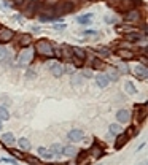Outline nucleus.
I'll return each instance as SVG.
<instances>
[{
	"label": "nucleus",
	"instance_id": "20e7f679",
	"mask_svg": "<svg viewBox=\"0 0 148 165\" xmlns=\"http://www.w3.org/2000/svg\"><path fill=\"white\" fill-rule=\"evenodd\" d=\"M42 7H43V3L38 2V0H27V3H25V7L22 8V11L25 13V16L32 18V16H38Z\"/></svg>",
	"mask_w": 148,
	"mask_h": 165
},
{
	"label": "nucleus",
	"instance_id": "c756f323",
	"mask_svg": "<svg viewBox=\"0 0 148 165\" xmlns=\"http://www.w3.org/2000/svg\"><path fill=\"white\" fill-rule=\"evenodd\" d=\"M124 89H126V92L131 94V95H136V94H137V87H136V84H134L132 81H126V82H124Z\"/></svg>",
	"mask_w": 148,
	"mask_h": 165
},
{
	"label": "nucleus",
	"instance_id": "6ab92c4d",
	"mask_svg": "<svg viewBox=\"0 0 148 165\" xmlns=\"http://www.w3.org/2000/svg\"><path fill=\"white\" fill-rule=\"evenodd\" d=\"M137 27H134V25H131V22H126V24H118L116 25V32L118 33H127V32H132V30H136Z\"/></svg>",
	"mask_w": 148,
	"mask_h": 165
},
{
	"label": "nucleus",
	"instance_id": "72a5a7b5",
	"mask_svg": "<svg viewBox=\"0 0 148 165\" xmlns=\"http://www.w3.org/2000/svg\"><path fill=\"white\" fill-rule=\"evenodd\" d=\"M0 119L2 121H8L10 119V111L7 106H0Z\"/></svg>",
	"mask_w": 148,
	"mask_h": 165
},
{
	"label": "nucleus",
	"instance_id": "f3484780",
	"mask_svg": "<svg viewBox=\"0 0 148 165\" xmlns=\"http://www.w3.org/2000/svg\"><path fill=\"white\" fill-rule=\"evenodd\" d=\"M91 64H89V68H91V70H104V68L107 67L105 65V62L102 60V59H99V57H92L91 60H89Z\"/></svg>",
	"mask_w": 148,
	"mask_h": 165
},
{
	"label": "nucleus",
	"instance_id": "58836bf2",
	"mask_svg": "<svg viewBox=\"0 0 148 165\" xmlns=\"http://www.w3.org/2000/svg\"><path fill=\"white\" fill-rule=\"evenodd\" d=\"M25 78H27V79H35L37 78V72L32 70V68H27V72H25Z\"/></svg>",
	"mask_w": 148,
	"mask_h": 165
},
{
	"label": "nucleus",
	"instance_id": "c03bdc74",
	"mask_svg": "<svg viewBox=\"0 0 148 165\" xmlns=\"http://www.w3.org/2000/svg\"><path fill=\"white\" fill-rule=\"evenodd\" d=\"M53 29H54V30H59V32H62V30L65 29V24H54V25H53Z\"/></svg>",
	"mask_w": 148,
	"mask_h": 165
},
{
	"label": "nucleus",
	"instance_id": "0eeeda50",
	"mask_svg": "<svg viewBox=\"0 0 148 165\" xmlns=\"http://www.w3.org/2000/svg\"><path fill=\"white\" fill-rule=\"evenodd\" d=\"M134 118H136V124H142L145 119H146V102L143 103H137L136 106H134Z\"/></svg>",
	"mask_w": 148,
	"mask_h": 165
},
{
	"label": "nucleus",
	"instance_id": "5701e85b",
	"mask_svg": "<svg viewBox=\"0 0 148 165\" xmlns=\"http://www.w3.org/2000/svg\"><path fill=\"white\" fill-rule=\"evenodd\" d=\"M37 153H38V156H40V157H43L45 160H51L53 157H54V156L51 154L49 148H45V146H40V148L37 149Z\"/></svg>",
	"mask_w": 148,
	"mask_h": 165
},
{
	"label": "nucleus",
	"instance_id": "de8ad7c7",
	"mask_svg": "<svg viewBox=\"0 0 148 165\" xmlns=\"http://www.w3.org/2000/svg\"><path fill=\"white\" fill-rule=\"evenodd\" d=\"M2 124H3V121H2V119H0V130H2Z\"/></svg>",
	"mask_w": 148,
	"mask_h": 165
},
{
	"label": "nucleus",
	"instance_id": "4c0bfd02",
	"mask_svg": "<svg viewBox=\"0 0 148 165\" xmlns=\"http://www.w3.org/2000/svg\"><path fill=\"white\" fill-rule=\"evenodd\" d=\"M94 70H91V68H83V72H81V78H86V79H89V78H92L94 76V73H92Z\"/></svg>",
	"mask_w": 148,
	"mask_h": 165
},
{
	"label": "nucleus",
	"instance_id": "7c9ffc66",
	"mask_svg": "<svg viewBox=\"0 0 148 165\" xmlns=\"http://www.w3.org/2000/svg\"><path fill=\"white\" fill-rule=\"evenodd\" d=\"M116 70H118V73H119V75H124V76L131 73V68H129V65H127V64H119V65L116 67Z\"/></svg>",
	"mask_w": 148,
	"mask_h": 165
},
{
	"label": "nucleus",
	"instance_id": "9d476101",
	"mask_svg": "<svg viewBox=\"0 0 148 165\" xmlns=\"http://www.w3.org/2000/svg\"><path fill=\"white\" fill-rule=\"evenodd\" d=\"M132 73H134V76H136L139 81H145L148 78V68L140 64V65H136L132 68Z\"/></svg>",
	"mask_w": 148,
	"mask_h": 165
},
{
	"label": "nucleus",
	"instance_id": "f8f14e48",
	"mask_svg": "<svg viewBox=\"0 0 148 165\" xmlns=\"http://www.w3.org/2000/svg\"><path fill=\"white\" fill-rule=\"evenodd\" d=\"M49 72H51V75L54 76V78H61L65 73V68H64V65L59 60V62H54V64L49 65Z\"/></svg>",
	"mask_w": 148,
	"mask_h": 165
},
{
	"label": "nucleus",
	"instance_id": "a878e982",
	"mask_svg": "<svg viewBox=\"0 0 148 165\" xmlns=\"http://www.w3.org/2000/svg\"><path fill=\"white\" fill-rule=\"evenodd\" d=\"M49 151H51V154L54 156V157H59L62 154V145L61 143H53L49 146Z\"/></svg>",
	"mask_w": 148,
	"mask_h": 165
},
{
	"label": "nucleus",
	"instance_id": "bb28decb",
	"mask_svg": "<svg viewBox=\"0 0 148 165\" xmlns=\"http://www.w3.org/2000/svg\"><path fill=\"white\" fill-rule=\"evenodd\" d=\"M18 146H19V149H22V151H29V149H30V141H29V138H25V136L19 138V140H18Z\"/></svg>",
	"mask_w": 148,
	"mask_h": 165
},
{
	"label": "nucleus",
	"instance_id": "e433bc0d",
	"mask_svg": "<svg viewBox=\"0 0 148 165\" xmlns=\"http://www.w3.org/2000/svg\"><path fill=\"white\" fill-rule=\"evenodd\" d=\"M24 160H25V162H29V163H38V162H40V159H38V157L29 156L27 153H25V154H24Z\"/></svg>",
	"mask_w": 148,
	"mask_h": 165
},
{
	"label": "nucleus",
	"instance_id": "6e6552de",
	"mask_svg": "<svg viewBox=\"0 0 148 165\" xmlns=\"http://www.w3.org/2000/svg\"><path fill=\"white\" fill-rule=\"evenodd\" d=\"M115 54L119 57V59H123L124 62H127V60H134V59H137V56H136V52H134L131 48H118V49H115Z\"/></svg>",
	"mask_w": 148,
	"mask_h": 165
},
{
	"label": "nucleus",
	"instance_id": "cd10ccee",
	"mask_svg": "<svg viewBox=\"0 0 148 165\" xmlns=\"http://www.w3.org/2000/svg\"><path fill=\"white\" fill-rule=\"evenodd\" d=\"M109 132H110V135H118L119 132H123V127H121L119 122H113V124H110Z\"/></svg>",
	"mask_w": 148,
	"mask_h": 165
},
{
	"label": "nucleus",
	"instance_id": "7ed1b4c3",
	"mask_svg": "<svg viewBox=\"0 0 148 165\" xmlns=\"http://www.w3.org/2000/svg\"><path fill=\"white\" fill-rule=\"evenodd\" d=\"M34 56H35V51L30 49V46L27 48H21V52L18 54V67H27L32 60H34Z\"/></svg>",
	"mask_w": 148,
	"mask_h": 165
},
{
	"label": "nucleus",
	"instance_id": "a19ab883",
	"mask_svg": "<svg viewBox=\"0 0 148 165\" xmlns=\"http://www.w3.org/2000/svg\"><path fill=\"white\" fill-rule=\"evenodd\" d=\"M0 162H5V163H18V160L15 159V157H3V159H0Z\"/></svg>",
	"mask_w": 148,
	"mask_h": 165
},
{
	"label": "nucleus",
	"instance_id": "37998d69",
	"mask_svg": "<svg viewBox=\"0 0 148 165\" xmlns=\"http://www.w3.org/2000/svg\"><path fill=\"white\" fill-rule=\"evenodd\" d=\"M83 35H85V37H97L99 32H96V30H85Z\"/></svg>",
	"mask_w": 148,
	"mask_h": 165
},
{
	"label": "nucleus",
	"instance_id": "1a4fd4ad",
	"mask_svg": "<svg viewBox=\"0 0 148 165\" xmlns=\"http://www.w3.org/2000/svg\"><path fill=\"white\" fill-rule=\"evenodd\" d=\"M15 30L13 29H8V27H0V43L5 45V43H10V41L15 38Z\"/></svg>",
	"mask_w": 148,
	"mask_h": 165
},
{
	"label": "nucleus",
	"instance_id": "c9c22d12",
	"mask_svg": "<svg viewBox=\"0 0 148 165\" xmlns=\"http://www.w3.org/2000/svg\"><path fill=\"white\" fill-rule=\"evenodd\" d=\"M70 60L73 62V65H75L76 68H81V67H85V60H83V59H80V57L72 56V57H70Z\"/></svg>",
	"mask_w": 148,
	"mask_h": 165
},
{
	"label": "nucleus",
	"instance_id": "473e14b6",
	"mask_svg": "<svg viewBox=\"0 0 148 165\" xmlns=\"http://www.w3.org/2000/svg\"><path fill=\"white\" fill-rule=\"evenodd\" d=\"M86 156H88V149H83V151H78V153L75 154V157H76V162L78 163H81L85 159H86Z\"/></svg>",
	"mask_w": 148,
	"mask_h": 165
},
{
	"label": "nucleus",
	"instance_id": "f704fd0d",
	"mask_svg": "<svg viewBox=\"0 0 148 165\" xmlns=\"http://www.w3.org/2000/svg\"><path fill=\"white\" fill-rule=\"evenodd\" d=\"M107 78H109V81H118V78H119V73H118V70H116V68H112V70H110V73L109 75H107Z\"/></svg>",
	"mask_w": 148,
	"mask_h": 165
},
{
	"label": "nucleus",
	"instance_id": "f257e3e1",
	"mask_svg": "<svg viewBox=\"0 0 148 165\" xmlns=\"http://www.w3.org/2000/svg\"><path fill=\"white\" fill-rule=\"evenodd\" d=\"M32 45H34L35 54H38L40 57H45V59H53L54 57V45H53L49 40L38 38V40L34 41Z\"/></svg>",
	"mask_w": 148,
	"mask_h": 165
},
{
	"label": "nucleus",
	"instance_id": "aec40b11",
	"mask_svg": "<svg viewBox=\"0 0 148 165\" xmlns=\"http://www.w3.org/2000/svg\"><path fill=\"white\" fill-rule=\"evenodd\" d=\"M76 22L80 25H91L92 24V13H86V15H81L76 18Z\"/></svg>",
	"mask_w": 148,
	"mask_h": 165
},
{
	"label": "nucleus",
	"instance_id": "79ce46f5",
	"mask_svg": "<svg viewBox=\"0 0 148 165\" xmlns=\"http://www.w3.org/2000/svg\"><path fill=\"white\" fill-rule=\"evenodd\" d=\"M104 21H105L107 24H115V22H116V19H115V16H112V15H107V16L104 18Z\"/></svg>",
	"mask_w": 148,
	"mask_h": 165
},
{
	"label": "nucleus",
	"instance_id": "2f4dec72",
	"mask_svg": "<svg viewBox=\"0 0 148 165\" xmlns=\"http://www.w3.org/2000/svg\"><path fill=\"white\" fill-rule=\"evenodd\" d=\"M25 3H27V0H11V7L16 8V10H22L25 7Z\"/></svg>",
	"mask_w": 148,
	"mask_h": 165
},
{
	"label": "nucleus",
	"instance_id": "b1692460",
	"mask_svg": "<svg viewBox=\"0 0 148 165\" xmlns=\"http://www.w3.org/2000/svg\"><path fill=\"white\" fill-rule=\"evenodd\" d=\"M0 140H2V143H3L5 146H13V143L16 141V140H15V135H13L11 132L3 133L2 136H0Z\"/></svg>",
	"mask_w": 148,
	"mask_h": 165
},
{
	"label": "nucleus",
	"instance_id": "412c9836",
	"mask_svg": "<svg viewBox=\"0 0 148 165\" xmlns=\"http://www.w3.org/2000/svg\"><path fill=\"white\" fill-rule=\"evenodd\" d=\"M78 153V148L73 146V145H67V146H62V154L67 156V157H75V154Z\"/></svg>",
	"mask_w": 148,
	"mask_h": 165
},
{
	"label": "nucleus",
	"instance_id": "4be33fe9",
	"mask_svg": "<svg viewBox=\"0 0 148 165\" xmlns=\"http://www.w3.org/2000/svg\"><path fill=\"white\" fill-rule=\"evenodd\" d=\"M72 56H75V57H80V59L86 60L88 54H86V51H85L81 46H72Z\"/></svg>",
	"mask_w": 148,
	"mask_h": 165
},
{
	"label": "nucleus",
	"instance_id": "a211bd4d",
	"mask_svg": "<svg viewBox=\"0 0 148 165\" xmlns=\"http://www.w3.org/2000/svg\"><path fill=\"white\" fill-rule=\"evenodd\" d=\"M96 52H97V56H100V57H110L112 56V48L107 46V45H97Z\"/></svg>",
	"mask_w": 148,
	"mask_h": 165
},
{
	"label": "nucleus",
	"instance_id": "393cba45",
	"mask_svg": "<svg viewBox=\"0 0 148 165\" xmlns=\"http://www.w3.org/2000/svg\"><path fill=\"white\" fill-rule=\"evenodd\" d=\"M61 51H62V60L72 57V46L70 45H67V43L61 45Z\"/></svg>",
	"mask_w": 148,
	"mask_h": 165
},
{
	"label": "nucleus",
	"instance_id": "ea45409f",
	"mask_svg": "<svg viewBox=\"0 0 148 165\" xmlns=\"http://www.w3.org/2000/svg\"><path fill=\"white\" fill-rule=\"evenodd\" d=\"M7 56H8V51H7L3 46H0V62H3Z\"/></svg>",
	"mask_w": 148,
	"mask_h": 165
},
{
	"label": "nucleus",
	"instance_id": "9b49d317",
	"mask_svg": "<svg viewBox=\"0 0 148 165\" xmlns=\"http://www.w3.org/2000/svg\"><path fill=\"white\" fill-rule=\"evenodd\" d=\"M131 140V135L127 133V130H124V132H119L118 135H116V141H115V149H121L127 141Z\"/></svg>",
	"mask_w": 148,
	"mask_h": 165
},
{
	"label": "nucleus",
	"instance_id": "a18cd8bd",
	"mask_svg": "<svg viewBox=\"0 0 148 165\" xmlns=\"http://www.w3.org/2000/svg\"><path fill=\"white\" fill-rule=\"evenodd\" d=\"M137 57H139V56H137ZM139 60H140V64H142V65H145V67L148 65V60H146V57H145V56H140V57H139Z\"/></svg>",
	"mask_w": 148,
	"mask_h": 165
},
{
	"label": "nucleus",
	"instance_id": "49530a36",
	"mask_svg": "<svg viewBox=\"0 0 148 165\" xmlns=\"http://www.w3.org/2000/svg\"><path fill=\"white\" fill-rule=\"evenodd\" d=\"M32 32L38 33V32H40V27H34V25H32Z\"/></svg>",
	"mask_w": 148,
	"mask_h": 165
},
{
	"label": "nucleus",
	"instance_id": "dca6fc26",
	"mask_svg": "<svg viewBox=\"0 0 148 165\" xmlns=\"http://www.w3.org/2000/svg\"><path fill=\"white\" fill-rule=\"evenodd\" d=\"M94 79H96L97 87H100V89H105L107 86L110 84V81H109V78H107L105 73H97L96 76H94Z\"/></svg>",
	"mask_w": 148,
	"mask_h": 165
},
{
	"label": "nucleus",
	"instance_id": "f03ea898",
	"mask_svg": "<svg viewBox=\"0 0 148 165\" xmlns=\"http://www.w3.org/2000/svg\"><path fill=\"white\" fill-rule=\"evenodd\" d=\"M123 21H124V22H131V24H137V22L143 21L142 11H140L137 7H132V8L123 11Z\"/></svg>",
	"mask_w": 148,
	"mask_h": 165
},
{
	"label": "nucleus",
	"instance_id": "39448f33",
	"mask_svg": "<svg viewBox=\"0 0 148 165\" xmlns=\"http://www.w3.org/2000/svg\"><path fill=\"white\" fill-rule=\"evenodd\" d=\"M88 156H91L92 159H102L105 156V145L99 143L97 140L92 143V146L88 149Z\"/></svg>",
	"mask_w": 148,
	"mask_h": 165
},
{
	"label": "nucleus",
	"instance_id": "4468645a",
	"mask_svg": "<svg viewBox=\"0 0 148 165\" xmlns=\"http://www.w3.org/2000/svg\"><path fill=\"white\" fill-rule=\"evenodd\" d=\"M116 121L123 126V124H127L129 121H131V111L129 109H119V111L116 113Z\"/></svg>",
	"mask_w": 148,
	"mask_h": 165
},
{
	"label": "nucleus",
	"instance_id": "2eb2a0df",
	"mask_svg": "<svg viewBox=\"0 0 148 165\" xmlns=\"http://www.w3.org/2000/svg\"><path fill=\"white\" fill-rule=\"evenodd\" d=\"M32 43H34V37H32L30 33H21V35H19L18 45H19L21 48H27V46H30Z\"/></svg>",
	"mask_w": 148,
	"mask_h": 165
},
{
	"label": "nucleus",
	"instance_id": "423d86ee",
	"mask_svg": "<svg viewBox=\"0 0 148 165\" xmlns=\"http://www.w3.org/2000/svg\"><path fill=\"white\" fill-rule=\"evenodd\" d=\"M123 37H124V38H123L124 41H127V43H134V45H139L140 41H145V40H146V33L139 32L137 29H136V30H132V32L124 33Z\"/></svg>",
	"mask_w": 148,
	"mask_h": 165
},
{
	"label": "nucleus",
	"instance_id": "ddd939ff",
	"mask_svg": "<svg viewBox=\"0 0 148 165\" xmlns=\"http://www.w3.org/2000/svg\"><path fill=\"white\" fill-rule=\"evenodd\" d=\"M67 138H69L70 141H73V143H78V141H81L85 138V132L81 129H72L69 133H67Z\"/></svg>",
	"mask_w": 148,
	"mask_h": 165
},
{
	"label": "nucleus",
	"instance_id": "c85d7f7f",
	"mask_svg": "<svg viewBox=\"0 0 148 165\" xmlns=\"http://www.w3.org/2000/svg\"><path fill=\"white\" fill-rule=\"evenodd\" d=\"M8 153H10L13 157H15L16 160H19V159L24 160V154H25V153H22V149H13V148H10Z\"/></svg>",
	"mask_w": 148,
	"mask_h": 165
}]
</instances>
